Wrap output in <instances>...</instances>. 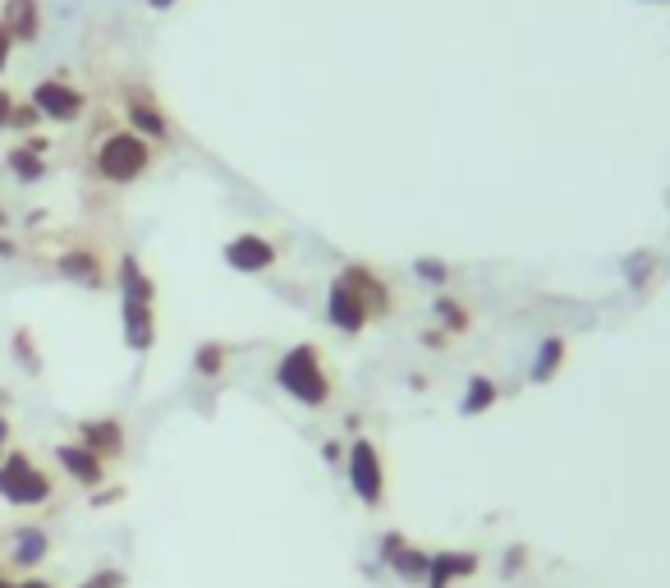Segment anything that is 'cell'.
Listing matches in <instances>:
<instances>
[{
  "instance_id": "26",
  "label": "cell",
  "mask_w": 670,
  "mask_h": 588,
  "mask_svg": "<svg viewBox=\"0 0 670 588\" xmlns=\"http://www.w3.org/2000/svg\"><path fill=\"white\" fill-rule=\"evenodd\" d=\"M124 584H129L124 571H116V565H101V571H93L79 588H124Z\"/></svg>"
},
{
  "instance_id": "7",
  "label": "cell",
  "mask_w": 670,
  "mask_h": 588,
  "mask_svg": "<svg viewBox=\"0 0 670 588\" xmlns=\"http://www.w3.org/2000/svg\"><path fill=\"white\" fill-rule=\"evenodd\" d=\"M345 478H349L354 496H359L368 511L386 506V488H391L386 483V455L372 437H354V446L345 455Z\"/></svg>"
},
{
  "instance_id": "5",
  "label": "cell",
  "mask_w": 670,
  "mask_h": 588,
  "mask_svg": "<svg viewBox=\"0 0 670 588\" xmlns=\"http://www.w3.org/2000/svg\"><path fill=\"white\" fill-rule=\"evenodd\" d=\"M56 496V478L37 465V455L10 446L0 460V501L14 511H37Z\"/></svg>"
},
{
  "instance_id": "21",
  "label": "cell",
  "mask_w": 670,
  "mask_h": 588,
  "mask_svg": "<svg viewBox=\"0 0 670 588\" xmlns=\"http://www.w3.org/2000/svg\"><path fill=\"white\" fill-rule=\"evenodd\" d=\"M226 368H230V350H226L220 340H203V345L193 350V373H198V377L212 382V377L226 373Z\"/></svg>"
},
{
  "instance_id": "18",
  "label": "cell",
  "mask_w": 670,
  "mask_h": 588,
  "mask_svg": "<svg viewBox=\"0 0 670 588\" xmlns=\"http://www.w3.org/2000/svg\"><path fill=\"white\" fill-rule=\"evenodd\" d=\"M5 170H10L19 184H37V180L51 176V170H47V157H41V152H33L28 143H14V147L5 152Z\"/></svg>"
},
{
  "instance_id": "24",
  "label": "cell",
  "mask_w": 670,
  "mask_h": 588,
  "mask_svg": "<svg viewBox=\"0 0 670 588\" xmlns=\"http://www.w3.org/2000/svg\"><path fill=\"white\" fill-rule=\"evenodd\" d=\"M37 124H41V111H37V106L33 101H14V116H10V129H14V134H37Z\"/></svg>"
},
{
  "instance_id": "19",
  "label": "cell",
  "mask_w": 670,
  "mask_h": 588,
  "mask_svg": "<svg viewBox=\"0 0 670 588\" xmlns=\"http://www.w3.org/2000/svg\"><path fill=\"white\" fill-rule=\"evenodd\" d=\"M391 571L405 579V584H428V571H432V552H422L418 542H405V548H399L391 561Z\"/></svg>"
},
{
  "instance_id": "1",
  "label": "cell",
  "mask_w": 670,
  "mask_h": 588,
  "mask_svg": "<svg viewBox=\"0 0 670 588\" xmlns=\"http://www.w3.org/2000/svg\"><path fill=\"white\" fill-rule=\"evenodd\" d=\"M395 309V295L386 286V276H376L363 263H349L331 276L326 286V322L340 336H363L372 317H386Z\"/></svg>"
},
{
  "instance_id": "25",
  "label": "cell",
  "mask_w": 670,
  "mask_h": 588,
  "mask_svg": "<svg viewBox=\"0 0 670 588\" xmlns=\"http://www.w3.org/2000/svg\"><path fill=\"white\" fill-rule=\"evenodd\" d=\"M414 272H418V280H428V286H451V267H445L441 257H418Z\"/></svg>"
},
{
  "instance_id": "23",
  "label": "cell",
  "mask_w": 670,
  "mask_h": 588,
  "mask_svg": "<svg viewBox=\"0 0 670 588\" xmlns=\"http://www.w3.org/2000/svg\"><path fill=\"white\" fill-rule=\"evenodd\" d=\"M620 272H624V280H630V286L638 290V286H647V280H653V272H657V253H630L620 263Z\"/></svg>"
},
{
  "instance_id": "17",
  "label": "cell",
  "mask_w": 670,
  "mask_h": 588,
  "mask_svg": "<svg viewBox=\"0 0 670 588\" xmlns=\"http://www.w3.org/2000/svg\"><path fill=\"white\" fill-rule=\"evenodd\" d=\"M496 400H501V386H496V377L474 373V377L464 382L459 413H464V419H478V413H491V409H496Z\"/></svg>"
},
{
  "instance_id": "38",
  "label": "cell",
  "mask_w": 670,
  "mask_h": 588,
  "mask_svg": "<svg viewBox=\"0 0 670 588\" xmlns=\"http://www.w3.org/2000/svg\"><path fill=\"white\" fill-rule=\"evenodd\" d=\"M5 226H10V212H5V207H0V230H5Z\"/></svg>"
},
{
  "instance_id": "36",
  "label": "cell",
  "mask_w": 670,
  "mask_h": 588,
  "mask_svg": "<svg viewBox=\"0 0 670 588\" xmlns=\"http://www.w3.org/2000/svg\"><path fill=\"white\" fill-rule=\"evenodd\" d=\"M14 588H56L51 579H41V575H28V579H19Z\"/></svg>"
},
{
  "instance_id": "6",
  "label": "cell",
  "mask_w": 670,
  "mask_h": 588,
  "mask_svg": "<svg viewBox=\"0 0 670 588\" xmlns=\"http://www.w3.org/2000/svg\"><path fill=\"white\" fill-rule=\"evenodd\" d=\"M120 111H124V124L133 129V134H143L152 147H170L175 143V124L166 116V106L143 79H124L120 83Z\"/></svg>"
},
{
  "instance_id": "34",
  "label": "cell",
  "mask_w": 670,
  "mask_h": 588,
  "mask_svg": "<svg viewBox=\"0 0 670 588\" xmlns=\"http://www.w3.org/2000/svg\"><path fill=\"white\" fill-rule=\"evenodd\" d=\"M445 340H451L445 332H422V345H428V350H445Z\"/></svg>"
},
{
  "instance_id": "22",
  "label": "cell",
  "mask_w": 670,
  "mask_h": 588,
  "mask_svg": "<svg viewBox=\"0 0 670 588\" xmlns=\"http://www.w3.org/2000/svg\"><path fill=\"white\" fill-rule=\"evenodd\" d=\"M10 350H14V363L24 368L28 377H41V345L33 336V326H19L14 340H10Z\"/></svg>"
},
{
  "instance_id": "32",
  "label": "cell",
  "mask_w": 670,
  "mask_h": 588,
  "mask_svg": "<svg viewBox=\"0 0 670 588\" xmlns=\"http://www.w3.org/2000/svg\"><path fill=\"white\" fill-rule=\"evenodd\" d=\"M120 496H124V488H106V492L97 488L93 492V506H110V501H120Z\"/></svg>"
},
{
  "instance_id": "40",
  "label": "cell",
  "mask_w": 670,
  "mask_h": 588,
  "mask_svg": "<svg viewBox=\"0 0 670 588\" xmlns=\"http://www.w3.org/2000/svg\"><path fill=\"white\" fill-rule=\"evenodd\" d=\"M0 579H5V565H0Z\"/></svg>"
},
{
  "instance_id": "3",
  "label": "cell",
  "mask_w": 670,
  "mask_h": 588,
  "mask_svg": "<svg viewBox=\"0 0 670 588\" xmlns=\"http://www.w3.org/2000/svg\"><path fill=\"white\" fill-rule=\"evenodd\" d=\"M276 386L303 409H326L331 396H335V377H331V363L322 355V345H312V340L289 345V350L276 359Z\"/></svg>"
},
{
  "instance_id": "35",
  "label": "cell",
  "mask_w": 670,
  "mask_h": 588,
  "mask_svg": "<svg viewBox=\"0 0 670 588\" xmlns=\"http://www.w3.org/2000/svg\"><path fill=\"white\" fill-rule=\"evenodd\" d=\"M0 257H19V244H14L5 230H0Z\"/></svg>"
},
{
  "instance_id": "13",
  "label": "cell",
  "mask_w": 670,
  "mask_h": 588,
  "mask_svg": "<svg viewBox=\"0 0 670 588\" xmlns=\"http://www.w3.org/2000/svg\"><path fill=\"white\" fill-rule=\"evenodd\" d=\"M47 556H51V533L41 529V525H19L10 533V565H14V571L33 575Z\"/></svg>"
},
{
  "instance_id": "20",
  "label": "cell",
  "mask_w": 670,
  "mask_h": 588,
  "mask_svg": "<svg viewBox=\"0 0 670 588\" xmlns=\"http://www.w3.org/2000/svg\"><path fill=\"white\" fill-rule=\"evenodd\" d=\"M432 313H436V322H441V332H445V336H468V332H474V313H468L464 303L451 299V295H436Z\"/></svg>"
},
{
  "instance_id": "10",
  "label": "cell",
  "mask_w": 670,
  "mask_h": 588,
  "mask_svg": "<svg viewBox=\"0 0 670 588\" xmlns=\"http://www.w3.org/2000/svg\"><path fill=\"white\" fill-rule=\"evenodd\" d=\"M79 446H87L93 455H101L106 465H116V460H124V451H129V428L116 419V413H106V419H83L79 428Z\"/></svg>"
},
{
  "instance_id": "2",
  "label": "cell",
  "mask_w": 670,
  "mask_h": 588,
  "mask_svg": "<svg viewBox=\"0 0 670 588\" xmlns=\"http://www.w3.org/2000/svg\"><path fill=\"white\" fill-rule=\"evenodd\" d=\"M116 286H120L124 345H129L133 355H147L152 345H156V280L143 272V263L133 253H120Z\"/></svg>"
},
{
  "instance_id": "15",
  "label": "cell",
  "mask_w": 670,
  "mask_h": 588,
  "mask_svg": "<svg viewBox=\"0 0 670 588\" xmlns=\"http://www.w3.org/2000/svg\"><path fill=\"white\" fill-rule=\"evenodd\" d=\"M0 24L10 28L14 47H33V41L41 37V0H5Z\"/></svg>"
},
{
  "instance_id": "37",
  "label": "cell",
  "mask_w": 670,
  "mask_h": 588,
  "mask_svg": "<svg viewBox=\"0 0 670 588\" xmlns=\"http://www.w3.org/2000/svg\"><path fill=\"white\" fill-rule=\"evenodd\" d=\"M152 10H170V5H180V0H147Z\"/></svg>"
},
{
  "instance_id": "14",
  "label": "cell",
  "mask_w": 670,
  "mask_h": 588,
  "mask_svg": "<svg viewBox=\"0 0 670 588\" xmlns=\"http://www.w3.org/2000/svg\"><path fill=\"white\" fill-rule=\"evenodd\" d=\"M482 571L478 552H432V571H428V588H455L459 579H474Z\"/></svg>"
},
{
  "instance_id": "8",
  "label": "cell",
  "mask_w": 670,
  "mask_h": 588,
  "mask_svg": "<svg viewBox=\"0 0 670 588\" xmlns=\"http://www.w3.org/2000/svg\"><path fill=\"white\" fill-rule=\"evenodd\" d=\"M41 120H51V124H79L87 116V93L74 88L70 79H41L33 83V97H28Z\"/></svg>"
},
{
  "instance_id": "41",
  "label": "cell",
  "mask_w": 670,
  "mask_h": 588,
  "mask_svg": "<svg viewBox=\"0 0 670 588\" xmlns=\"http://www.w3.org/2000/svg\"><path fill=\"white\" fill-rule=\"evenodd\" d=\"M0 405H5V391H0Z\"/></svg>"
},
{
  "instance_id": "28",
  "label": "cell",
  "mask_w": 670,
  "mask_h": 588,
  "mask_svg": "<svg viewBox=\"0 0 670 588\" xmlns=\"http://www.w3.org/2000/svg\"><path fill=\"white\" fill-rule=\"evenodd\" d=\"M14 93L10 88H0V134H5V129H10V116H14Z\"/></svg>"
},
{
  "instance_id": "30",
  "label": "cell",
  "mask_w": 670,
  "mask_h": 588,
  "mask_svg": "<svg viewBox=\"0 0 670 588\" xmlns=\"http://www.w3.org/2000/svg\"><path fill=\"white\" fill-rule=\"evenodd\" d=\"M10 56H14V37H10V28L0 24V74L10 70Z\"/></svg>"
},
{
  "instance_id": "9",
  "label": "cell",
  "mask_w": 670,
  "mask_h": 588,
  "mask_svg": "<svg viewBox=\"0 0 670 588\" xmlns=\"http://www.w3.org/2000/svg\"><path fill=\"white\" fill-rule=\"evenodd\" d=\"M220 257H226V267H230V272H239V276H262V272H272V267L280 263V249H276L266 235L243 230V235L226 239V249H220Z\"/></svg>"
},
{
  "instance_id": "39",
  "label": "cell",
  "mask_w": 670,
  "mask_h": 588,
  "mask_svg": "<svg viewBox=\"0 0 670 588\" xmlns=\"http://www.w3.org/2000/svg\"><path fill=\"white\" fill-rule=\"evenodd\" d=\"M0 588H14V579H0Z\"/></svg>"
},
{
  "instance_id": "11",
  "label": "cell",
  "mask_w": 670,
  "mask_h": 588,
  "mask_svg": "<svg viewBox=\"0 0 670 588\" xmlns=\"http://www.w3.org/2000/svg\"><path fill=\"white\" fill-rule=\"evenodd\" d=\"M56 272H60L64 280H74V286H83V290H106V286H110L106 257H101V249H93V244L64 249V253L56 257Z\"/></svg>"
},
{
  "instance_id": "16",
  "label": "cell",
  "mask_w": 670,
  "mask_h": 588,
  "mask_svg": "<svg viewBox=\"0 0 670 588\" xmlns=\"http://www.w3.org/2000/svg\"><path fill=\"white\" fill-rule=\"evenodd\" d=\"M565 359H570L565 336H547V340L538 345V355H533V363H528V382H533V386H551L555 377L565 373Z\"/></svg>"
},
{
  "instance_id": "12",
  "label": "cell",
  "mask_w": 670,
  "mask_h": 588,
  "mask_svg": "<svg viewBox=\"0 0 670 588\" xmlns=\"http://www.w3.org/2000/svg\"><path fill=\"white\" fill-rule=\"evenodd\" d=\"M56 465L64 469V478H70V483H79V488H87V492L106 488V473H110L101 455H93V451L79 446V442H60V446H56Z\"/></svg>"
},
{
  "instance_id": "27",
  "label": "cell",
  "mask_w": 670,
  "mask_h": 588,
  "mask_svg": "<svg viewBox=\"0 0 670 588\" xmlns=\"http://www.w3.org/2000/svg\"><path fill=\"white\" fill-rule=\"evenodd\" d=\"M524 565H528V548H524V542H515V548L505 552V565H501V571H505V579H515Z\"/></svg>"
},
{
  "instance_id": "29",
  "label": "cell",
  "mask_w": 670,
  "mask_h": 588,
  "mask_svg": "<svg viewBox=\"0 0 670 588\" xmlns=\"http://www.w3.org/2000/svg\"><path fill=\"white\" fill-rule=\"evenodd\" d=\"M405 542H409L405 533H382V548H376V552H382V561H391L399 548H405Z\"/></svg>"
},
{
  "instance_id": "33",
  "label": "cell",
  "mask_w": 670,
  "mask_h": 588,
  "mask_svg": "<svg viewBox=\"0 0 670 588\" xmlns=\"http://www.w3.org/2000/svg\"><path fill=\"white\" fill-rule=\"evenodd\" d=\"M322 455H326V465H340V460H345V446H340V442H326Z\"/></svg>"
},
{
  "instance_id": "4",
  "label": "cell",
  "mask_w": 670,
  "mask_h": 588,
  "mask_svg": "<svg viewBox=\"0 0 670 588\" xmlns=\"http://www.w3.org/2000/svg\"><path fill=\"white\" fill-rule=\"evenodd\" d=\"M156 161V147L143 139V134H133L129 124L120 129H101V139L93 147V176L110 189H129V184H139L147 170Z\"/></svg>"
},
{
  "instance_id": "31",
  "label": "cell",
  "mask_w": 670,
  "mask_h": 588,
  "mask_svg": "<svg viewBox=\"0 0 670 588\" xmlns=\"http://www.w3.org/2000/svg\"><path fill=\"white\" fill-rule=\"evenodd\" d=\"M10 437H14V423L5 419V409H0V460H5V451H10Z\"/></svg>"
}]
</instances>
